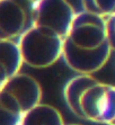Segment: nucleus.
I'll list each match as a JSON object with an SVG mask.
<instances>
[{
  "mask_svg": "<svg viewBox=\"0 0 115 125\" xmlns=\"http://www.w3.org/2000/svg\"><path fill=\"white\" fill-rule=\"evenodd\" d=\"M35 1L0 0V41L17 42L34 24Z\"/></svg>",
  "mask_w": 115,
  "mask_h": 125,
  "instance_id": "4",
  "label": "nucleus"
},
{
  "mask_svg": "<svg viewBox=\"0 0 115 125\" xmlns=\"http://www.w3.org/2000/svg\"><path fill=\"white\" fill-rule=\"evenodd\" d=\"M28 109L12 93L2 87L0 89V125H22Z\"/></svg>",
  "mask_w": 115,
  "mask_h": 125,
  "instance_id": "6",
  "label": "nucleus"
},
{
  "mask_svg": "<svg viewBox=\"0 0 115 125\" xmlns=\"http://www.w3.org/2000/svg\"><path fill=\"white\" fill-rule=\"evenodd\" d=\"M112 52L106 19L77 11L62 51V59L69 69L78 74H94L107 63Z\"/></svg>",
  "mask_w": 115,
  "mask_h": 125,
  "instance_id": "2",
  "label": "nucleus"
},
{
  "mask_svg": "<svg viewBox=\"0 0 115 125\" xmlns=\"http://www.w3.org/2000/svg\"><path fill=\"white\" fill-rule=\"evenodd\" d=\"M68 125H80V124H77V123H75V124H68Z\"/></svg>",
  "mask_w": 115,
  "mask_h": 125,
  "instance_id": "10",
  "label": "nucleus"
},
{
  "mask_svg": "<svg viewBox=\"0 0 115 125\" xmlns=\"http://www.w3.org/2000/svg\"><path fill=\"white\" fill-rule=\"evenodd\" d=\"M77 11L62 0H35L34 24L18 41L24 64L45 69L62 59L63 43Z\"/></svg>",
  "mask_w": 115,
  "mask_h": 125,
  "instance_id": "1",
  "label": "nucleus"
},
{
  "mask_svg": "<svg viewBox=\"0 0 115 125\" xmlns=\"http://www.w3.org/2000/svg\"><path fill=\"white\" fill-rule=\"evenodd\" d=\"M22 125H66L60 111L49 104H38L26 112Z\"/></svg>",
  "mask_w": 115,
  "mask_h": 125,
  "instance_id": "7",
  "label": "nucleus"
},
{
  "mask_svg": "<svg viewBox=\"0 0 115 125\" xmlns=\"http://www.w3.org/2000/svg\"><path fill=\"white\" fill-rule=\"evenodd\" d=\"M81 10L107 19L115 16V0H87L81 1Z\"/></svg>",
  "mask_w": 115,
  "mask_h": 125,
  "instance_id": "8",
  "label": "nucleus"
},
{
  "mask_svg": "<svg viewBox=\"0 0 115 125\" xmlns=\"http://www.w3.org/2000/svg\"><path fill=\"white\" fill-rule=\"evenodd\" d=\"M63 98L72 114L87 122L115 125V86L92 74H77L68 80Z\"/></svg>",
  "mask_w": 115,
  "mask_h": 125,
  "instance_id": "3",
  "label": "nucleus"
},
{
  "mask_svg": "<svg viewBox=\"0 0 115 125\" xmlns=\"http://www.w3.org/2000/svg\"><path fill=\"white\" fill-rule=\"evenodd\" d=\"M23 64L17 42L0 41V89L20 73Z\"/></svg>",
  "mask_w": 115,
  "mask_h": 125,
  "instance_id": "5",
  "label": "nucleus"
},
{
  "mask_svg": "<svg viewBox=\"0 0 115 125\" xmlns=\"http://www.w3.org/2000/svg\"><path fill=\"white\" fill-rule=\"evenodd\" d=\"M106 28L112 51L115 52V16L106 19Z\"/></svg>",
  "mask_w": 115,
  "mask_h": 125,
  "instance_id": "9",
  "label": "nucleus"
}]
</instances>
